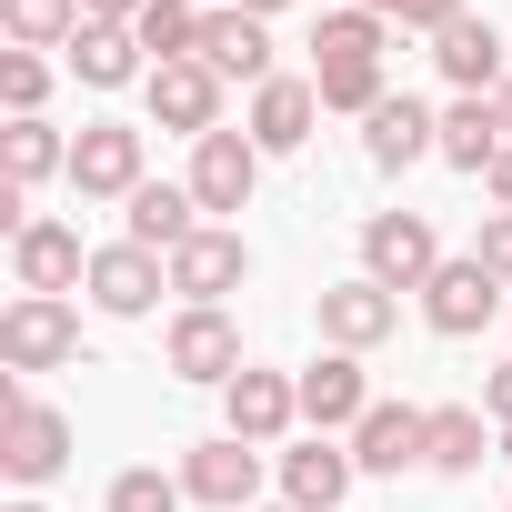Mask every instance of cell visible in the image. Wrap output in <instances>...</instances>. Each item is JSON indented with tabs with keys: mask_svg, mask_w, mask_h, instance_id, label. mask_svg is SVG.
<instances>
[{
	"mask_svg": "<svg viewBox=\"0 0 512 512\" xmlns=\"http://www.w3.org/2000/svg\"><path fill=\"white\" fill-rule=\"evenodd\" d=\"M61 462H71V412H51L31 382H0V472L21 492H41Z\"/></svg>",
	"mask_w": 512,
	"mask_h": 512,
	"instance_id": "6da1fadb",
	"label": "cell"
},
{
	"mask_svg": "<svg viewBox=\"0 0 512 512\" xmlns=\"http://www.w3.org/2000/svg\"><path fill=\"white\" fill-rule=\"evenodd\" d=\"M362 272H372L382 292H432L442 231H432L422 211H372V221H362Z\"/></svg>",
	"mask_w": 512,
	"mask_h": 512,
	"instance_id": "7a4b0ae2",
	"label": "cell"
},
{
	"mask_svg": "<svg viewBox=\"0 0 512 512\" xmlns=\"http://www.w3.org/2000/svg\"><path fill=\"white\" fill-rule=\"evenodd\" d=\"M181 492L211 502V512H262V442H241V432H211L181 452Z\"/></svg>",
	"mask_w": 512,
	"mask_h": 512,
	"instance_id": "3957f363",
	"label": "cell"
},
{
	"mask_svg": "<svg viewBox=\"0 0 512 512\" xmlns=\"http://www.w3.org/2000/svg\"><path fill=\"white\" fill-rule=\"evenodd\" d=\"M0 362H11V372H61V362H81V312L51 302V292H21L11 312H0Z\"/></svg>",
	"mask_w": 512,
	"mask_h": 512,
	"instance_id": "277c9868",
	"label": "cell"
},
{
	"mask_svg": "<svg viewBox=\"0 0 512 512\" xmlns=\"http://www.w3.org/2000/svg\"><path fill=\"white\" fill-rule=\"evenodd\" d=\"M191 201H201V221H221V211H251V191H262V141L251 131H211V141H191Z\"/></svg>",
	"mask_w": 512,
	"mask_h": 512,
	"instance_id": "5b68a950",
	"label": "cell"
},
{
	"mask_svg": "<svg viewBox=\"0 0 512 512\" xmlns=\"http://www.w3.org/2000/svg\"><path fill=\"white\" fill-rule=\"evenodd\" d=\"M241 282H251V241H241L231 221H201V231L171 251V292L201 302V312H221V292H241Z\"/></svg>",
	"mask_w": 512,
	"mask_h": 512,
	"instance_id": "8992f818",
	"label": "cell"
},
{
	"mask_svg": "<svg viewBox=\"0 0 512 512\" xmlns=\"http://www.w3.org/2000/svg\"><path fill=\"white\" fill-rule=\"evenodd\" d=\"M312 322H322V342H332V352H382V342H392V322H402V292H382L372 272H352V282H332V292L312 302Z\"/></svg>",
	"mask_w": 512,
	"mask_h": 512,
	"instance_id": "52a82bcc",
	"label": "cell"
},
{
	"mask_svg": "<svg viewBox=\"0 0 512 512\" xmlns=\"http://www.w3.org/2000/svg\"><path fill=\"white\" fill-rule=\"evenodd\" d=\"M292 422H302V382H292V372L241 362V372L221 382V432H241V442H282Z\"/></svg>",
	"mask_w": 512,
	"mask_h": 512,
	"instance_id": "ba28073f",
	"label": "cell"
},
{
	"mask_svg": "<svg viewBox=\"0 0 512 512\" xmlns=\"http://www.w3.org/2000/svg\"><path fill=\"white\" fill-rule=\"evenodd\" d=\"M111 322H141V312H161V292H171V262L161 251H141V241H111V251H91V282H81Z\"/></svg>",
	"mask_w": 512,
	"mask_h": 512,
	"instance_id": "9c48e42d",
	"label": "cell"
},
{
	"mask_svg": "<svg viewBox=\"0 0 512 512\" xmlns=\"http://www.w3.org/2000/svg\"><path fill=\"white\" fill-rule=\"evenodd\" d=\"M141 101H151V121L181 131V141H211V131H221V71H211V61H161V71L141 81Z\"/></svg>",
	"mask_w": 512,
	"mask_h": 512,
	"instance_id": "30bf717a",
	"label": "cell"
},
{
	"mask_svg": "<svg viewBox=\"0 0 512 512\" xmlns=\"http://www.w3.org/2000/svg\"><path fill=\"white\" fill-rule=\"evenodd\" d=\"M151 171H141V131L131 121H91L81 141H71V191L81 201H131Z\"/></svg>",
	"mask_w": 512,
	"mask_h": 512,
	"instance_id": "8fae6325",
	"label": "cell"
},
{
	"mask_svg": "<svg viewBox=\"0 0 512 512\" xmlns=\"http://www.w3.org/2000/svg\"><path fill=\"white\" fill-rule=\"evenodd\" d=\"M161 362L181 372V382H231L241 372V332H231V312H201V302H181L171 312V342H161Z\"/></svg>",
	"mask_w": 512,
	"mask_h": 512,
	"instance_id": "7c38bea8",
	"label": "cell"
},
{
	"mask_svg": "<svg viewBox=\"0 0 512 512\" xmlns=\"http://www.w3.org/2000/svg\"><path fill=\"white\" fill-rule=\"evenodd\" d=\"M352 482H362V462H352V442H332V432H312V442L282 452V502H292V512H342Z\"/></svg>",
	"mask_w": 512,
	"mask_h": 512,
	"instance_id": "4fadbf2b",
	"label": "cell"
},
{
	"mask_svg": "<svg viewBox=\"0 0 512 512\" xmlns=\"http://www.w3.org/2000/svg\"><path fill=\"white\" fill-rule=\"evenodd\" d=\"M11 282H21V292H51V302H71V292L91 282V251H81V231H71V221H31V231L11 241Z\"/></svg>",
	"mask_w": 512,
	"mask_h": 512,
	"instance_id": "5bb4252c",
	"label": "cell"
},
{
	"mask_svg": "<svg viewBox=\"0 0 512 512\" xmlns=\"http://www.w3.org/2000/svg\"><path fill=\"white\" fill-rule=\"evenodd\" d=\"M492 312H502V282L472 262V251H462V262H442V272H432V292H422V322H432L442 342H472Z\"/></svg>",
	"mask_w": 512,
	"mask_h": 512,
	"instance_id": "9a60e30c",
	"label": "cell"
},
{
	"mask_svg": "<svg viewBox=\"0 0 512 512\" xmlns=\"http://www.w3.org/2000/svg\"><path fill=\"white\" fill-rule=\"evenodd\" d=\"M292 382H302V422H312V432H362V412H372L362 352H322V362L292 372Z\"/></svg>",
	"mask_w": 512,
	"mask_h": 512,
	"instance_id": "2e32d148",
	"label": "cell"
},
{
	"mask_svg": "<svg viewBox=\"0 0 512 512\" xmlns=\"http://www.w3.org/2000/svg\"><path fill=\"white\" fill-rule=\"evenodd\" d=\"M352 462H362V472H412V462H432V412H422V402H372L362 432H352Z\"/></svg>",
	"mask_w": 512,
	"mask_h": 512,
	"instance_id": "e0dca14e",
	"label": "cell"
},
{
	"mask_svg": "<svg viewBox=\"0 0 512 512\" xmlns=\"http://www.w3.org/2000/svg\"><path fill=\"white\" fill-rule=\"evenodd\" d=\"M312 121H322V91H312V81H292V71H272L262 91H251V121H241V131L262 141V161H272V151H302V141H312Z\"/></svg>",
	"mask_w": 512,
	"mask_h": 512,
	"instance_id": "ac0fdd59",
	"label": "cell"
},
{
	"mask_svg": "<svg viewBox=\"0 0 512 512\" xmlns=\"http://www.w3.org/2000/svg\"><path fill=\"white\" fill-rule=\"evenodd\" d=\"M201 61H211L221 81H251V91H262V81H272V21H251V11L221 0V11L201 21Z\"/></svg>",
	"mask_w": 512,
	"mask_h": 512,
	"instance_id": "d6986e66",
	"label": "cell"
},
{
	"mask_svg": "<svg viewBox=\"0 0 512 512\" xmlns=\"http://www.w3.org/2000/svg\"><path fill=\"white\" fill-rule=\"evenodd\" d=\"M121 221H131L141 251H161V262H171V251L201 231V201H191V181H141V191L121 201Z\"/></svg>",
	"mask_w": 512,
	"mask_h": 512,
	"instance_id": "ffe728a7",
	"label": "cell"
},
{
	"mask_svg": "<svg viewBox=\"0 0 512 512\" xmlns=\"http://www.w3.org/2000/svg\"><path fill=\"white\" fill-rule=\"evenodd\" d=\"M362 151H372V171H412L422 151H442V121H432L412 91H392V101L362 121Z\"/></svg>",
	"mask_w": 512,
	"mask_h": 512,
	"instance_id": "44dd1931",
	"label": "cell"
},
{
	"mask_svg": "<svg viewBox=\"0 0 512 512\" xmlns=\"http://www.w3.org/2000/svg\"><path fill=\"white\" fill-rule=\"evenodd\" d=\"M502 151H512V131H502V101H492V91H462V101L442 111V161L482 181V171H492Z\"/></svg>",
	"mask_w": 512,
	"mask_h": 512,
	"instance_id": "7402d4cb",
	"label": "cell"
},
{
	"mask_svg": "<svg viewBox=\"0 0 512 512\" xmlns=\"http://www.w3.org/2000/svg\"><path fill=\"white\" fill-rule=\"evenodd\" d=\"M432 61H442L452 91H502V81H512V71H502V31L472 21V11H462L452 31H432Z\"/></svg>",
	"mask_w": 512,
	"mask_h": 512,
	"instance_id": "603a6c76",
	"label": "cell"
},
{
	"mask_svg": "<svg viewBox=\"0 0 512 512\" xmlns=\"http://www.w3.org/2000/svg\"><path fill=\"white\" fill-rule=\"evenodd\" d=\"M71 71H81L91 91H121V81H151V61H141V41H131L121 21H81V31H71Z\"/></svg>",
	"mask_w": 512,
	"mask_h": 512,
	"instance_id": "cb8c5ba5",
	"label": "cell"
},
{
	"mask_svg": "<svg viewBox=\"0 0 512 512\" xmlns=\"http://www.w3.org/2000/svg\"><path fill=\"white\" fill-rule=\"evenodd\" d=\"M51 171H71V141L51 121H11V131H0V181H11V191H41Z\"/></svg>",
	"mask_w": 512,
	"mask_h": 512,
	"instance_id": "d4e9b609",
	"label": "cell"
},
{
	"mask_svg": "<svg viewBox=\"0 0 512 512\" xmlns=\"http://www.w3.org/2000/svg\"><path fill=\"white\" fill-rule=\"evenodd\" d=\"M201 0H151V11L131 21V41H141V61L161 71V61H201Z\"/></svg>",
	"mask_w": 512,
	"mask_h": 512,
	"instance_id": "484cf974",
	"label": "cell"
},
{
	"mask_svg": "<svg viewBox=\"0 0 512 512\" xmlns=\"http://www.w3.org/2000/svg\"><path fill=\"white\" fill-rule=\"evenodd\" d=\"M482 462H492L482 412H472V402H442V412H432V462H422V472H452V482H462V472H482Z\"/></svg>",
	"mask_w": 512,
	"mask_h": 512,
	"instance_id": "4316f807",
	"label": "cell"
},
{
	"mask_svg": "<svg viewBox=\"0 0 512 512\" xmlns=\"http://www.w3.org/2000/svg\"><path fill=\"white\" fill-rule=\"evenodd\" d=\"M0 31H11V51H71L81 0H0Z\"/></svg>",
	"mask_w": 512,
	"mask_h": 512,
	"instance_id": "83f0119b",
	"label": "cell"
},
{
	"mask_svg": "<svg viewBox=\"0 0 512 512\" xmlns=\"http://www.w3.org/2000/svg\"><path fill=\"white\" fill-rule=\"evenodd\" d=\"M352 61H382V21L372 11H332L312 31V71H352Z\"/></svg>",
	"mask_w": 512,
	"mask_h": 512,
	"instance_id": "f1b7e54d",
	"label": "cell"
},
{
	"mask_svg": "<svg viewBox=\"0 0 512 512\" xmlns=\"http://www.w3.org/2000/svg\"><path fill=\"white\" fill-rule=\"evenodd\" d=\"M0 101H11V121H41V101H51V61H41V51H0Z\"/></svg>",
	"mask_w": 512,
	"mask_h": 512,
	"instance_id": "f546056e",
	"label": "cell"
},
{
	"mask_svg": "<svg viewBox=\"0 0 512 512\" xmlns=\"http://www.w3.org/2000/svg\"><path fill=\"white\" fill-rule=\"evenodd\" d=\"M181 502H191V492H181V472H151V462L111 482V512H181Z\"/></svg>",
	"mask_w": 512,
	"mask_h": 512,
	"instance_id": "4dcf8cb0",
	"label": "cell"
},
{
	"mask_svg": "<svg viewBox=\"0 0 512 512\" xmlns=\"http://www.w3.org/2000/svg\"><path fill=\"white\" fill-rule=\"evenodd\" d=\"M472 262L512 292V211H482V231H472Z\"/></svg>",
	"mask_w": 512,
	"mask_h": 512,
	"instance_id": "1f68e13d",
	"label": "cell"
},
{
	"mask_svg": "<svg viewBox=\"0 0 512 512\" xmlns=\"http://www.w3.org/2000/svg\"><path fill=\"white\" fill-rule=\"evenodd\" d=\"M462 0H402V31H452Z\"/></svg>",
	"mask_w": 512,
	"mask_h": 512,
	"instance_id": "d6a6232c",
	"label": "cell"
},
{
	"mask_svg": "<svg viewBox=\"0 0 512 512\" xmlns=\"http://www.w3.org/2000/svg\"><path fill=\"white\" fill-rule=\"evenodd\" d=\"M482 412L512 432V362H502V372H482Z\"/></svg>",
	"mask_w": 512,
	"mask_h": 512,
	"instance_id": "836d02e7",
	"label": "cell"
},
{
	"mask_svg": "<svg viewBox=\"0 0 512 512\" xmlns=\"http://www.w3.org/2000/svg\"><path fill=\"white\" fill-rule=\"evenodd\" d=\"M141 11H151V0H81V21H121V31H131Z\"/></svg>",
	"mask_w": 512,
	"mask_h": 512,
	"instance_id": "e575fe53",
	"label": "cell"
},
{
	"mask_svg": "<svg viewBox=\"0 0 512 512\" xmlns=\"http://www.w3.org/2000/svg\"><path fill=\"white\" fill-rule=\"evenodd\" d=\"M482 191H492V211H512V151H502V161L482 171Z\"/></svg>",
	"mask_w": 512,
	"mask_h": 512,
	"instance_id": "d590c367",
	"label": "cell"
},
{
	"mask_svg": "<svg viewBox=\"0 0 512 512\" xmlns=\"http://www.w3.org/2000/svg\"><path fill=\"white\" fill-rule=\"evenodd\" d=\"M231 11H251V21H272V11H292V0H231Z\"/></svg>",
	"mask_w": 512,
	"mask_h": 512,
	"instance_id": "8d00e7d4",
	"label": "cell"
},
{
	"mask_svg": "<svg viewBox=\"0 0 512 512\" xmlns=\"http://www.w3.org/2000/svg\"><path fill=\"white\" fill-rule=\"evenodd\" d=\"M352 11H372V21H402V0H352Z\"/></svg>",
	"mask_w": 512,
	"mask_h": 512,
	"instance_id": "74e56055",
	"label": "cell"
},
{
	"mask_svg": "<svg viewBox=\"0 0 512 512\" xmlns=\"http://www.w3.org/2000/svg\"><path fill=\"white\" fill-rule=\"evenodd\" d=\"M492 101H502V131H512V81H502V91H492Z\"/></svg>",
	"mask_w": 512,
	"mask_h": 512,
	"instance_id": "f35d334b",
	"label": "cell"
},
{
	"mask_svg": "<svg viewBox=\"0 0 512 512\" xmlns=\"http://www.w3.org/2000/svg\"><path fill=\"white\" fill-rule=\"evenodd\" d=\"M11 512H41V502H11Z\"/></svg>",
	"mask_w": 512,
	"mask_h": 512,
	"instance_id": "ab89813d",
	"label": "cell"
},
{
	"mask_svg": "<svg viewBox=\"0 0 512 512\" xmlns=\"http://www.w3.org/2000/svg\"><path fill=\"white\" fill-rule=\"evenodd\" d=\"M262 512H292V502H262Z\"/></svg>",
	"mask_w": 512,
	"mask_h": 512,
	"instance_id": "60d3db41",
	"label": "cell"
}]
</instances>
